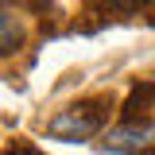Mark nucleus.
Returning <instances> with one entry per match:
<instances>
[{"mask_svg": "<svg viewBox=\"0 0 155 155\" xmlns=\"http://www.w3.org/2000/svg\"><path fill=\"white\" fill-rule=\"evenodd\" d=\"M19 47H23V19H19V12H12V4L4 0V4H0V58L16 54Z\"/></svg>", "mask_w": 155, "mask_h": 155, "instance_id": "obj_3", "label": "nucleus"}, {"mask_svg": "<svg viewBox=\"0 0 155 155\" xmlns=\"http://www.w3.org/2000/svg\"><path fill=\"white\" fill-rule=\"evenodd\" d=\"M109 120V101H81V105H70L58 116L47 120V136L54 140H85V136H97Z\"/></svg>", "mask_w": 155, "mask_h": 155, "instance_id": "obj_1", "label": "nucleus"}, {"mask_svg": "<svg viewBox=\"0 0 155 155\" xmlns=\"http://www.w3.org/2000/svg\"><path fill=\"white\" fill-rule=\"evenodd\" d=\"M101 147L120 155H155V124L151 120H124L120 128L105 136Z\"/></svg>", "mask_w": 155, "mask_h": 155, "instance_id": "obj_2", "label": "nucleus"}]
</instances>
